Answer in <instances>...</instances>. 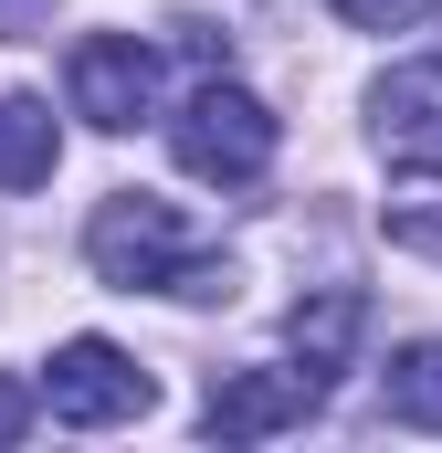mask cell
Instances as JSON below:
<instances>
[{"label": "cell", "mask_w": 442, "mask_h": 453, "mask_svg": "<svg viewBox=\"0 0 442 453\" xmlns=\"http://www.w3.org/2000/svg\"><path fill=\"white\" fill-rule=\"evenodd\" d=\"M369 137H379L390 158H411V169H442V53L390 64V74L369 85Z\"/></svg>", "instance_id": "obj_6"}, {"label": "cell", "mask_w": 442, "mask_h": 453, "mask_svg": "<svg viewBox=\"0 0 442 453\" xmlns=\"http://www.w3.org/2000/svg\"><path fill=\"white\" fill-rule=\"evenodd\" d=\"M64 158V127L42 96H0V190H42Z\"/></svg>", "instance_id": "obj_8"}, {"label": "cell", "mask_w": 442, "mask_h": 453, "mask_svg": "<svg viewBox=\"0 0 442 453\" xmlns=\"http://www.w3.org/2000/svg\"><path fill=\"white\" fill-rule=\"evenodd\" d=\"M379 222H390V242H400V253H432V264H442V190H400Z\"/></svg>", "instance_id": "obj_10"}, {"label": "cell", "mask_w": 442, "mask_h": 453, "mask_svg": "<svg viewBox=\"0 0 442 453\" xmlns=\"http://www.w3.org/2000/svg\"><path fill=\"white\" fill-rule=\"evenodd\" d=\"M327 11L347 21V32H422L442 0H327Z\"/></svg>", "instance_id": "obj_11"}, {"label": "cell", "mask_w": 442, "mask_h": 453, "mask_svg": "<svg viewBox=\"0 0 442 453\" xmlns=\"http://www.w3.org/2000/svg\"><path fill=\"white\" fill-rule=\"evenodd\" d=\"M379 411L411 422V433H442V338L390 348V369H379Z\"/></svg>", "instance_id": "obj_9"}, {"label": "cell", "mask_w": 442, "mask_h": 453, "mask_svg": "<svg viewBox=\"0 0 442 453\" xmlns=\"http://www.w3.org/2000/svg\"><path fill=\"white\" fill-rule=\"evenodd\" d=\"M358 338H369V296H358V285H327V296H306V306L285 317L295 369H316V380H337V369L358 358Z\"/></svg>", "instance_id": "obj_7"}, {"label": "cell", "mask_w": 442, "mask_h": 453, "mask_svg": "<svg viewBox=\"0 0 442 453\" xmlns=\"http://www.w3.org/2000/svg\"><path fill=\"white\" fill-rule=\"evenodd\" d=\"M32 411H42V401H32L21 380H0V443H21V433H32Z\"/></svg>", "instance_id": "obj_12"}, {"label": "cell", "mask_w": 442, "mask_h": 453, "mask_svg": "<svg viewBox=\"0 0 442 453\" xmlns=\"http://www.w3.org/2000/svg\"><path fill=\"white\" fill-rule=\"evenodd\" d=\"M148 401H158V380H148L116 338H64V348H53V369H42V411H53V422H74V433L137 422Z\"/></svg>", "instance_id": "obj_3"}, {"label": "cell", "mask_w": 442, "mask_h": 453, "mask_svg": "<svg viewBox=\"0 0 442 453\" xmlns=\"http://www.w3.org/2000/svg\"><path fill=\"white\" fill-rule=\"evenodd\" d=\"M169 148H179V169L190 180H211V190H242V180H263L274 169V116L263 96H242V85H190L179 116H169Z\"/></svg>", "instance_id": "obj_2"}, {"label": "cell", "mask_w": 442, "mask_h": 453, "mask_svg": "<svg viewBox=\"0 0 442 453\" xmlns=\"http://www.w3.org/2000/svg\"><path fill=\"white\" fill-rule=\"evenodd\" d=\"M64 96H74V116L85 127H137V116L158 106V53L137 42V32H85L74 42V64H64Z\"/></svg>", "instance_id": "obj_5"}, {"label": "cell", "mask_w": 442, "mask_h": 453, "mask_svg": "<svg viewBox=\"0 0 442 453\" xmlns=\"http://www.w3.org/2000/svg\"><path fill=\"white\" fill-rule=\"evenodd\" d=\"M85 264L106 274L116 296H190V306L232 296V264H221L211 242L190 232V211L158 201V190H106L95 222H85Z\"/></svg>", "instance_id": "obj_1"}, {"label": "cell", "mask_w": 442, "mask_h": 453, "mask_svg": "<svg viewBox=\"0 0 442 453\" xmlns=\"http://www.w3.org/2000/svg\"><path fill=\"white\" fill-rule=\"evenodd\" d=\"M316 411H327V380L316 369H221L211 401H201V433L211 443H274V433H295Z\"/></svg>", "instance_id": "obj_4"}]
</instances>
